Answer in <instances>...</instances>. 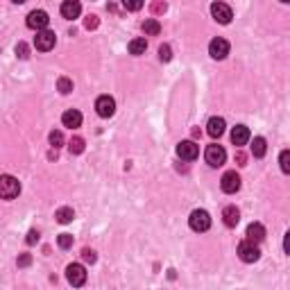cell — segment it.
<instances>
[{
  "mask_svg": "<svg viewBox=\"0 0 290 290\" xmlns=\"http://www.w3.org/2000/svg\"><path fill=\"white\" fill-rule=\"evenodd\" d=\"M240 220V211L236 209V206H224L222 211V222L227 224V227H236Z\"/></svg>",
  "mask_w": 290,
  "mask_h": 290,
  "instance_id": "ac0fdd59",
  "label": "cell"
},
{
  "mask_svg": "<svg viewBox=\"0 0 290 290\" xmlns=\"http://www.w3.org/2000/svg\"><path fill=\"white\" fill-rule=\"evenodd\" d=\"M141 7H143V2H138V0H132V2L125 0V9H129V11H136V9H141Z\"/></svg>",
  "mask_w": 290,
  "mask_h": 290,
  "instance_id": "1f68e13d",
  "label": "cell"
},
{
  "mask_svg": "<svg viewBox=\"0 0 290 290\" xmlns=\"http://www.w3.org/2000/svg\"><path fill=\"white\" fill-rule=\"evenodd\" d=\"M129 55H143V52L148 50V41L145 39H132L129 41V46H127Z\"/></svg>",
  "mask_w": 290,
  "mask_h": 290,
  "instance_id": "44dd1931",
  "label": "cell"
},
{
  "mask_svg": "<svg viewBox=\"0 0 290 290\" xmlns=\"http://www.w3.org/2000/svg\"><path fill=\"white\" fill-rule=\"evenodd\" d=\"M209 55L213 57V59H224V57L229 55V41L227 39H213L209 43Z\"/></svg>",
  "mask_w": 290,
  "mask_h": 290,
  "instance_id": "7c38bea8",
  "label": "cell"
},
{
  "mask_svg": "<svg viewBox=\"0 0 290 290\" xmlns=\"http://www.w3.org/2000/svg\"><path fill=\"white\" fill-rule=\"evenodd\" d=\"M245 236H247V243L259 245L261 240L265 238V227L261 222H252L250 227H247V231H245Z\"/></svg>",
  "mask_w": 290,
  "mask_h": 290,
  "instance_id": "4fadbf2b",
  "label": "cell"
},
{
  "mask_svg": "<svg viewBox=\"0 0 290 290\" xmlns=\"http://www.w3.org/2000/svg\"><path fill=\"white\" fill-rule=\"evenodd\" d=\"M36 240H39V231H36V229H32V231H30V234H27L25 243H27V245H34V243H36Z\"/></svg>",
  "mask_w": 290,
  "mask_h": 290,
  "instance_id": "d6a6232c",
  "label": "cell"
},
{
  "mask_svg": "<svg viewBox=\"0 0 290 290\" xmlns=\"http://www.w3.org/2000/svg\"><path fill=\"white\" fill-rule=\"evenodd\" d=\"M189 224H191V229H193V231H206L211 227V215H209V211L195 209L193 213H191V218H189Z\"/></svg>",
  "mask_w": 290,
  "mask_h": 290,
  "instance_id": "7a4b0ae2",
  "label": "cell"
},
{
  "mask_svg": "<svg viewBox=\"0 0 290 290\" xmlns=\"http://www.w3.org/2000/svg\"><path fill=\"white\" fill-rule=\"evenodd\" d=\"M50 145L52 148H61V145H64V134L59 132V129H55V132H50Z\"/></svg>",
  "mask_w": 290,
  "mask_h": 290,
  "instance_id": "d4e9b609",
  "label": "cell"
},
{
  "mask_svg": "<svg viewBox=\"0 0 290 290\" xmlns=\"http://www.w3.org/2000/svg\"><path fill=\"white\" fill-rule=\"evenodd\" d=\"M236 161H238V166H245V161H247V159H245L243 152H238V154H236Z\"/></svg>",
  "mask_w": 290,
  "mask_h": 290,
  "instance_id": "d590c367",
  "label": "cell"
},
{
  "mask_svg": "<svg viewBox=\"0 0 290 290\" xmlns=\"http://www.w3.org/2000/svg\"><path fill=\"white\" fill-rule=\"evenodd\" d=\"M57 245H59L61 250H68V247H73V236L71 234H59V238H57Z\"/></svg>",
  "mask_w": 290,
  "mask_h": 290,
  "instance_id": "484cf974",
  "label": "cell"
},
{
  "mask_svg": "<svg viewBox=\"0 0 290 290\" xmlns=\"http://www.w3.org/2000/svg\"><path fill=\"white\" fill-rule=\"evenodd\" d=\"M238 256H240V261L243 263H256V261L261 259V250L256 247V245H252V243H240L238 245Z\"/></svg>",
  "mask_w": 290,
  "mask_h": 290,
  "instance_id": "ba28073f",
  "label": "cell"
},
{
  "mask_svg": "<svg viewBox=\"0 0 290 290\" xmlns=\"http://www.w3.org/2000/svg\"><path fill=\"white\" fill-rule=\"evenodd\" d=\"M247 141H250V129L245 127V125H236V127L231 129V143L238 145V148H243Z\"/></svg>",
  "mask_w": 290,
  "mask_h": 290,
  "instance_id": "2e32d148",
  "label": "cell"
},
{
  "mask_svg": "<svg viewBox=\"0 0 290 290\" xmlns=\"http://www.w3.org/2000/svg\"><path fill=\"white\" fill-rule=\"evenodd\" d=\"M68 150H71V154H82V152H84V138H82V136H73L71 143H68Z\"/></svg>",
  "mask_w": 290,
  "mask_h": 290,
  "instance_id": "603a6c76",
  "label": "cell"
},
{
  "mask_svg": "<svg viewBox=\"0 0 290 290\" xmlns=\"http://www.w3.org/2000/svg\"><path fill=\"white\" fill-rule=\"evenodd\" d=\"M143 32L150 36H157L159 32H161V23H159L157 18H145L143 20Z\"/></svg>",
  "mask_w": 290,
  "mask_h": 290,
  "instance_id": "7402d4cb",
  "label": "cell"
},
{
  "mask_svg": "<svg viewBox=\"0 0 290 290\" xmlns=\"http://www.w3.org/2000/svg\"><path fill=\"white\" fill-rule=\"evenodd\" d=\"M166 7H168L166 2H154V5H152V11H154V14H161V11H166Z\"/></svg>",
  "mask_w": 290,
  "mask_h": 290,
  "instance_id": "e575fe53",
  "label": "cell"
},
{
  "mask_svg": "<svg viewBox=\"0 0 290 290\" xmlns=\"http://www.w3.org/2000/svg\"><path fill=\"white\" fill-rule=\"evenodd\" d=\"M82 259L87 261V263H96V261H97V254H96L93 250H89V247H87V250H82Z\"/></svg>",
  "mask_w": 290,
  "mask_h": 290,
  "instance_id": "f546056e",
  "label": "cell"
},
{
  "mask_svg": "<svg viewBox=\"0 0 290 290\" xmlns=\"http://www.w3.org/2000/svg\"><path fill=\"white\" fill-rule=\"evenodd\" d=\"M30 263H32V256H30V254H23V256L18 259V265H20V268H27Z\"/></svg>",
  "mask_w": 290,
  "mask_h": 290,
  "instance_id": "836d02e7",
  "label": "cell"
},
{
  "mask_svg": "<svg viewBox=\"0 0 290 290\" xmlns=\"http://www.w3.org/2000/svg\"><path fill=\"white\" fill-rule=\"evenodd\" d=\"M55 43H57L55 32H50V30L36 32V36H34V46H36V50L48 52V50H52V48H55Z\"/></svg>",
  "mask_w": 290,
  "mask_h": 290,
  "instance_id": "8992f818",
  "label": "cell"
},
{
  "mask_svg": "<svg viewBox=\"0 0 290 290\" xmlns=\"http://www.w3.org/2000/svg\"><path fill=\"white\" fill-rule=\"evenodd\" d=\"M265 152H268V143H265L263 136H256L254 143H252V154H254L256 159L265 157Z\"/></svg>",
  "mask_w": 290,
  "mask_h": 290,
  "instance_id": "ffe728a7",
  "label": "cell"
},
{
  "mask_svg": "<svg viewBox=\"0 0 290 290\" xmlns=\"http://www.w3.org/2000/svg\"><path fill=\"white\" fill-rule=\"evenodd\" d=\"M55 218H57L59 224H68V222H73V218H75V211H73L71 206H61V209L55 213Z\"/></svg>",
  "mask_w": 290,
  "mask_h": 290,
  "instance_id": "d6986e66",
  "label": "cell"
},
{
  "mask_svg": "<svg viewBox=\"0 0 290 290\" xmlns=\"http://www.w3.org/2000/svg\"><path fill=\"white\" fill-rule=\"evenodd\" d=\"M20 193V182L11 175H0V197L2 199H14Z\"/></svg>",
  "mask_w": 290,
  "mask_h": 290,
  "instance_id": "6da1fadb",
  "label": "cell"
},
{
  "mask_svg": "<svg viewBox=\"0 0 290 290\" xmlns=\"http://www.w3.org/2000/svg\"><path fill=\"white\" fill-rule=\"evenodd\" d=\"M80 14H82V5L77 2V0H66V2H61V16H64V18L73 20Z\"/></svg>",
  "mask_w": 290,
  "mask_h": 290,
  "instance_id": "5bb4252c",
  "label": "cell"
},
{
  "mask_svg": "<svg viewBox=\"0 0 290 290\" xmlns=\"http://www.w3.org/2000/svg\"><path fill=\"white\" fill-rule=\"evenodd\" d=\"M61 122H64V127H80L82 125V113L77 111V109H68V111H64V116H61Z\"/></svg>",
  "mask_w": 290,
  "mask_h": 290,
  "instance_id": "e0dca14e",
  "label": "cell"
},
{
  "mask_svg": "<svg viewBox=\"0 0 290 290\" xmlns=\"http://www.w3.org/2000/svg\"><path fill=\"white\" fill-rule=\"evenodd\" d=\"M279 163H281V170L288 175V173H290V152H288V150H284V152H281Z\"/></svg>",
  "mask_w": 290,
  "mask_h": 290,
  "instance_id": "4316f807",
  "label": "cell"
},
{
  "mask_svg": "<svg viewBox=\"0 0 290 290\" xmlns=\"http://www.w3.org/2000/svg\"><path fill=\"white\" fill-rule=\"evenodd\" d=\"M159 59H161V61H170V59H173V50H170V46H161V48H159Z\"/></svg>",
  "mask_w": 290,
  "mask_h": 290,
  "instance_id": "f1b7e54d",
  "label": "cell"
},
{
  "mask_svg": "<svg viewBox=\"0 0 290 290\" xmlns=\"http://www.w3.org/2000/svg\"><path fill=\"white\" fill-rule=\"evenodd\" d=\"M97 23H100V20H97V16H87V20H84V27H87V30H96L97 27Z\"/></svg>",
  "mask_w": 290,
  "mask_h": 290,
  "instance_id": "4dcf8cb0",
  "label": "cell"
},
{
  "mask_svg": "<svg viewBox=\"0 0 290 290\" xmlns=\"http://www.w3.org/2000/svg\"><path fill=\"white\" fill-rule=\"evenodd\" d=\"M224 118H218V116H213L209 122H206V132H209V136L211 138H220L224 134Z\"/></svg>",
  "mask_w": 290,
  "mask_h": 290,
  "instance_id": "9a60e30c",
  "label": "cell"
},
{
  "mask_svg": "<svg viewBox=\"0 0 290 290\" xmlns=\"http://www.w3.org/2000/svg\"><path fill=\"white\" fill-rule=\"evenodd\" d=\"M211 14H213V18L218 20L220 25H227V23H231V18H234L231 7L224 5V2H213V5H211Z\"/></svg>",
  "mask_w": 290,
  "mask_h": 290,
  "instance_id": "30bf717a",
  "label": "cell"
},
{
  "mask_svg": "<svg viewBox=\"0 0 290 290\" xmlns=\"http://www.w3.org/2000/svg\"><path fill=\"white\" fill-rule=\"evenodd\" d=\"M66 279L73 288H80V286L87 284V270H84L80 263H71L66 268Z\"/></svg>",
  "mask_w": 290,
  "mask_h": 290,
  "instance_id": "3957f363",
  "label": "cell"
},
{
  "mask_svg": "<svg viewBox=\"0 0 290 290\" xmlns=\"http://www.w3.org/2000/svg\"><path fill=\"white\" fill-rule=\"evenodd\" d=\"M57 91L64 93V96H68V93L73 91V82L68 80V77H59V80H57Z\"/></svg>",
  "mask_w": 290,
  "mask_h": 290,
  "instance_id": "cb8c5ba5",
  "label": "cell"
},
{
  "mask_svg": "<svg viewBox=\"0 0 290 290\" xmlns=\"http://www.w3.org/2000/svg\"><path fill=\"white\" fill-rule=\"evenodd\" d=\"M48 23H50V18H48V14L43 9H34V11H30V16H27V27H30V30L43 32L48 27Z\"/></svg>",
  "mask_w": 290,
  "mask_h": 290,
  "instance_id": "52a82bcc",
  "label": "cell"
},
{
  "mask_svg": "<svg viewBox=\"0 0 290 290\" xmlns=\"http://www.w3.org/2000/svg\"><path fill=\"white\" fill-rule=\"evenodd\" d=\"M220 186H222L224 193H229V195L238 193V191H240V177H238V173H236V170L224 173L222 179H220Z\"/></svg>",
  "mask_w": 290,
  "mask_h": 290,
  "instance_id": "8fae6325",
  "label": "cell"
},
{
  "mask_svg": "<svg viewBox=\"0 0 290 290\" xmlns=\"http://www.w3.org/2000/svg\"><path fill=\"white\" fill-rule=\"evenodd\" d=\"M204 159H206V163L211 168H220L224 163V159H227V152H224L222 145H209L206 152H204Z\"/></svg>",
  "mask_w": 290,
  "mask_h": 290,
  "instance_id": "277c9868",
  "label": "cell"
},
{
  "mask_svg": "<svg viewBox=\"0 0 290 290\" xmlns=\"http://www.w3.org/2000/svg\"><path fill=\"white\" fill-rule=\"evenodd\" d=\"M199 154V145L195 141H182L177 145V157L184 161H195Z\"/></svg>",
  "mask_w": 290,
  "mask_h": 290,
  "instance_id": "9c48e42d",
  "label": "cell"
},
{
  "mask_svg": "<svg viewBox=\"0 0 290 290\" xmlns=\"http://www.w3.org/2000/svg\"><path fill=\"white\" fill-rule=\"evenodd\" d=\"M16 55H18V59H27V57H30V48H27V43L20 41L18 46H16Z\"/></svg>",
  "mask_w": 290,
  "mask_h": 290,
  "instance_id": "83f0119b",
  "label": "cell"
},
{
  "mask_svg": "<svg viewBox=\"0 0 290 290\" xmlns=\"http://www.w3.org/2000/svg\"><path fill=\"white\" fill-rule=\"evenodd\" d=\"M96 111L100 118H111L116 113V100L111 96H100L96 100Z\"/></svg>",
  "mask_w": 290,
  "mask_h": 290,
  "instance_id": "5b68a950",
  "label": "cell"
}]
</instances>
